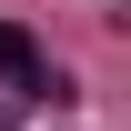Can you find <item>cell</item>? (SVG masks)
Here are the masks:
<instances>
[{
	"label": "cell",
	"mask_w": 131,
	"mask_h": 131,
	"mask_svg": "<svg viewBox=\"0 0 131 131\" xmlns=\"http://www.w3.org/2000/svg\"><path fill=\"white\" fill-rule=\"evenodd\" d=\"M0 91H10V101H50V91H61V71L40 61V40L20 30V20H0Z\"/></svg>",
	"instance_id": "6da1fadb"
},
{
	"label": "cell",
	"mask_w": 131,
	"mask_h": 131,
	"mask_svg": "<svg viewBox=\"0 0 131 131\" xmlns=\"http://www.w3.org/2000/svg\"><path fill=\"white\" fill-rule=\"evenodd\" d=\"M0 131H10V111H0Z\"/></svg>",
	"instance_id": "7a4b0ae2"
}]
</instances>
